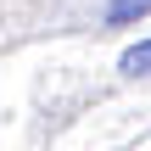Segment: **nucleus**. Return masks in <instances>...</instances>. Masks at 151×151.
I'll return each mask as SVG.
<instances>
[{
	"instance_id": "nucleus-2",
	"label": "nucleus",
	"mask_w": 151,
	"mask_h": 151,
	"mask_svg": "<svg viewBox=\"0 0 151 151\" xmlns=\"http://www.w3.org/2000/svg\"><path fill=\"white\" fill-rule=\"evenodd\" d=\"M123 73H129V78L151 73V39H146V45H134V50H123Z\"/></svg>"
},
{
	"instance_id": "nucleus-1",
	"label": "nucleus",
	"mask_w": 151,
	"mask_h": 151,
	"mask_svg": "<svg viewBox=\"0 0 151 151\" xmlns=\"http://www.w3.org/2000/svg\"><path fill=\"white\" fill-rule=\"evenodd\" d=\"M151 0H112L106 6V22H134V17H146Z\"/></svg>"
}]
</instances>
